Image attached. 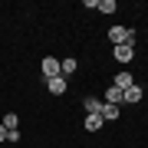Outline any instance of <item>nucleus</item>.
<instances>
[{
    "mask_svg": "<svg viewBox=\"0 0 148 148\" xmlns=\"http://www.w3.org/2000/svg\"><path fill=\"white\" fill-rule=\"evenodd\" d=\"M109 40L115 43V46H125V43L135 46V33L128 30V27H112V30H109Z\"/></svg>",
    "mask_w": 148,
    "mask_h": 148,
    "instance_id": "obj_1",
    "label": "nucleus"
},
{
    "mask_svg": "<svg viewBox=\"0 0 148 148\" xmlns=\"http://www.w3.org/2000/svg\"><path fill=\"white\" fill-rule=\"evenodd\" d=\"M40 69H43V76H46V79H56V76H59V59L46 56V59L40 63Z\"/></svg>",
    "mask_w": 148,
    "mask_h": 148,
    "instance_id": "obj_2",
    "label": "nucleus"
},
{
    "mask_svg": "<svg viewBox=\"0 0 148 148\" xmlns=\"http://www.w3.org/2000/svg\"><path fill=\"white\" fill-rule=\"evenodd\" d=\"M142 86H128L125 92H122V102H128V106H135V102H142Z\"/></svg>",
    "mask_w": 148,
    "mask_h": 148,
    "instance_id": "obj_3",
    "label": "nucleus"
},
{
    "mask_svg": "<svg viewBox=\"0 0 148 148\" xmlns=\"http://www.w3.org/2000/svg\"><path fill=\"white\" fill-rule=\"evenodd\" d=\"M76 69H79V63H76L73 56H69V59H59V76H63V79H69Z\"/></svg>",
    "mask_w": 148,
    "mask_h": 148,
    "instance_id": "obj_4",
    "label": "nucleus"
},
{
    "mask_svg": "<svg viewBox=\"0 0 148 148\" xmlns=\"http://www.w3.org/2000/svg\"><path fill=\"white\" fill-rule=\"evenodd\" d=\"M46 86H49V92H53V95H63V92L69 89V82L63 79V76H56V79H46Z\"/></svg>",
    "mask_w": 148,
    "mask_h": 148,
    "instance_id": "obj_5",
    "label": "nucleus"
},
{
    "mask_svg": "<svg viewBox=\"0 0 148 148\" xmlns=\"http://www.w3.org/2000/svg\"><path fill=\"white\" fill-rule=\"evenodd\" d=\"M128 86H135V79H132V73H128V69H122V73L115 76V89H122V92H125Z\"/></svg>",
    "mask_w": 148,
    "mask_h": 148,
    "instance_id": "obj_6",
    "label": "nucleus"
},
{
    "mask_svg": "<svg viewBox=\"0 0 148 148\" xmlns=\"http://www.w3.org/2000/svg\"><path fill=\"white\" fill-rule=\"evenodd\" d=\"M132 56H135V46H128V43L125 46H115V59L119 63H132Z\"/></svg>",
    "mask_w": 148,
    "mask_h": 148,
    "instance_id": "obj_7",
    "label": "nucleus"
},
{
    "mask_svg": "<svg viewBox=\"0 0 148 148\" xmlns=\"http://www.w3.org/2000/svg\"><path fill=\"white\" fill-rule=\"evenodd\" d=\"M82 109H86V115H99V112H102V102L95 99V95H89V99L82 102Z\"/></svg>",
    "mask_w": 148,
    "mask_h": 148,
    "instance_id": "obj_8",
    "label": "nucleus"
},
{
    "mask_svg": "<svg viewBox=\"0 0 148 148\" xmlns=\"http://www.w3.org/2000/svg\"><path fill=\"white\" fill-rule=\"evenodd\" d=\"M99 115H102V122H115L122 112H119V106H106V102H102V112H99Z\"/></svg>",
    "mask_w": 148,
    "mask_h": 148,
    "instance_id": "obj_9",
    "label": "nucleus"
},
{
    "mask_svg": "<svg viewBox=\"0 0 148 148\" xmlns=\"http://www.w3.org/2000/svg\"><path fill=\"white\" fill-rule=\"evenodd\" d=\"M0 125H3L7 132H16V125H20V115H13V112H7V115H3V122H0Z\"/></svg>",
    "mask_w": 148,
    "mask_h": 148,
    "instance_id": "obj_10",
    "label": "nucleus"
},
{
    "mask_svg": "<svg viewBox=\"0 0 148 148\" xmlns=\"http://www.w3.org/2000/svg\"><path fill=\"white\" fill-rule=\"evenodd\" d=\"M119 102H122V89H115V86L106 89V106H119Z\"/></svg>",
    "mask_w": 148,
    "mask_h": 148,
    "instance_id": "obj_11",
    "label": "nucleus"
},
{
    "mask_svg": "<svg viewBox=\"0 0 148 148\" xmlns=\"http://www.w3.org/2000/svg\"><path fill=\"white\" fill-rule=\"evenodd\" d=\"M102 128V115H86V132H99Z\"/></svg>",
    "mask_w": 148,
    "mask_h": 148,
    "instance_id": "obj_12",
    "label": "nucleus"
},
{
    "mask_svg": "<svg viewBox=\"0 0 148 148\" xmlns=\"http://www.w3.org/2000/svg\"><path fill=\"white\" fill-rule=\"evenodd\" d=\"M95 10H102V13H115L119 3H115V0H99V7H95Z\"/></svg>",
    "mask_w": 148,
    "mask_h": 148,
    "instance_id": "obj_13",
    "label": "nucleus"
},
{
    "mask_svg": "<svg viewBox=\"0 0 148 148\" xmlns=\"http://www.w3.org/2000/svg\"><path fill=\"white\" fill-rule=\"evenodd\" d=\"M0 142H7V128L3 125H0Z\"/></svg>",
    "mask_w": 148,
    "mask_h": 148,
    "instance_id": "obj_14",
    "label": "nucleus"
}]
</instances>
